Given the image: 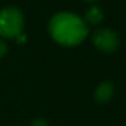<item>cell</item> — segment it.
<instances>
[{"instance_id": "obj_1", "label": "cell", "mask_w": 126, "mask_h": 126, "mask_svg": "<svg viewBox=\"0 0 126 126\" xmlns=\"http://www.w3.org/2000/svg\"><path fill=\"white\" fill-rule=\"evenodd\" d=\"M49 33L55 42L64 46H77L88 36L85 19L71 12H59L49 22Z\"/></svg>"}, {"instance_id": "obj_2", "label": "cell", "mask_w": 126, "mask_h": 126, "mask_svg": "<svg viewBox=\"0 0 126 126\" xmlns=\"http://www.w3.org/2000/svg\"><path fill=\"white\" fill-rule=\"evenodd\" d=\"M24 15L15 6H8L0 11V36L6 39H16L22 34Z\"/></svg>"}, {"instance_id": "obj_3", "label": "cell", "mask_w": 126, "mask_h": 126, "mask_svg": "<svg viewBox=\"0 0 126 126\" xmlns=\"http://www.w3.org/2000/svg\"><path fill=\"white\" fill-rule=\"evenodd\" d=\"M92 43L95 45V47H98L101 52H107L111 53L119 47L120 39L117 36V33L114 30L110 28H101L96 30L92 36Z\"/></svg>"}, {"instance_id": "obj_4", "label": "cell", "mask_w": 126, "mask_h": 126, "mask_svg": "<svg viewBox=\"0 0 126 126\" xmlns=\"http://www.w3.org/2000/svg\"><path fill=\"white\" fill-rule=\"evenodd\" d=\"M114 95V86L111 82H102L96 91H95V99L99 102V104H105L108 102Z\"/></svg>"}, {"instance_id": "obj_5", "label": "cell", "mask_w": 126, "mask_h": 126, "mask_svg": "<svg viewBox=\"0 0 126 126\" xmlns=\"http://www.w3.org/2000/svg\"><path fill=\"white\" fill-rule=\"evenodd\" d=\"M102 18H104V14H102V11L98 6H92L91 9H88V12L85 15V21L89 22V24H92V25L99 24L102 21Z\"/></svg>"}, {"instance_id": "obj_6", "label": "cell", "mask_w": 126, "mask_h": 126, "mask_svg": "<svg viewBox=\"0 0 126 126\" xmlns=\"http://www.w3.org/2000/svg\"><path fill=\"white\" fill-rule=\"evenodd\" d=\"M31 126H47V122L45 119H36V120H33Z\"/></svg>"}, {"instance_id": "obj_7", "label": "cell", "mask_w": 126, "mask_h": 126, "mask_svg": "<svg viewBox=\"0 0 126 126\" xmlns=\"http://www.w3.org/2000/svg\"><path fill=\"white\" fill-rule=\"evenodd\" d=\"M6 52H8V46H6V43L2 39H0V58H2Z\"/></svg>"}, {"instance_id": "obj_8", "label": "cell", "mask_w": 126, "mask_h": 126, "mask_svg": "<svg viewBox=\"0 0 126 126\" xmlns=\"http://www.w3.org/2000/svg\"><path fill=\"white\" fill-rule=\"evenodd\" d=\"M16 40H18L19 43H24V42H25V36H24V34H19V36L16 37Z\"/></svg>"}, {"instance_id": "obj_9", "label": "cell", "mask_w": 126, "mask_h": 126, "mask_svg": "<svg viewBox=\"0 0 126 126\" xmlns=\"http://www.w3.org/2000/svg\"><path fill=\"white\" fill-rule=\"evenodd\" d=\"M88 2H95V0H88Z\"/></svg>"}]
</instances>
